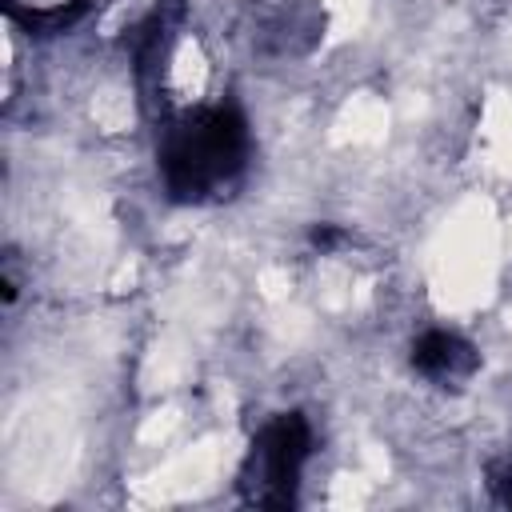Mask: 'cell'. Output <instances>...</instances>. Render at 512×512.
Here are the masks:
<instances>
[{"instance_id":"6da1fadb","label":"cell","mask_w":512,"mask_h":512,"mask_svg":"<svg viewBox=\"0 0 512 512\" xmlns=\"http://www.w3.org/2000/svg\"><path fill=\"white\" fill-rule=\"evenodd\" d=\"M248 152V128L244 116L228 104L200 108L176 120L160 148V172L172 192V200H204L216 188H224L240 168Z\"/></svg>"},{"instance_id":"7a4b0ae2","label":"cell","mask_w":512,"mask_h":512,"mask_svg":"<svg viewBox=\"0 0 512 512\" xmlns=\"http://www.w3.org/2000/svg\"><path fill=\"white\" fill-rule=\"evenodd\" d=\"M312 432L300 412H284L264 424V432L252 440L248 464L240 472V492L256 508H288L296 500L300 468L308 460Z\"/></svg>"},{"instance_id":"3957f363","label":"cell","mask_w":512,"mask_h":512,"mask_svg":"<svg viewBox=\"0 0 512 512\" xmlns=\"http://www.w3.org/2000/svg\"><path fill=\"white\" fill-rule=\"evenodd\" d=\"M412 364L424 376H436V380H444V376H468L476 368V352H472V344H464L452 332H424L412 344Z\"/></svg>"},{"instance_id":"277c9868","label":"cell","mask_w":512,"mask_h":512,"mask_svg":"<svg viewBox=\"0 0 512 512\" xmlns=\"http://www.w3.org/2000/svg\"><path fill=\"white\" fill-rule=\"evenodd\" d=\"M4 8H8V16H12L20 28L36 32V36H52V32L72 28V24L88 12V0H68V4H52V8H20L16 0H4Z\"/></svg>"}]
</instances>
